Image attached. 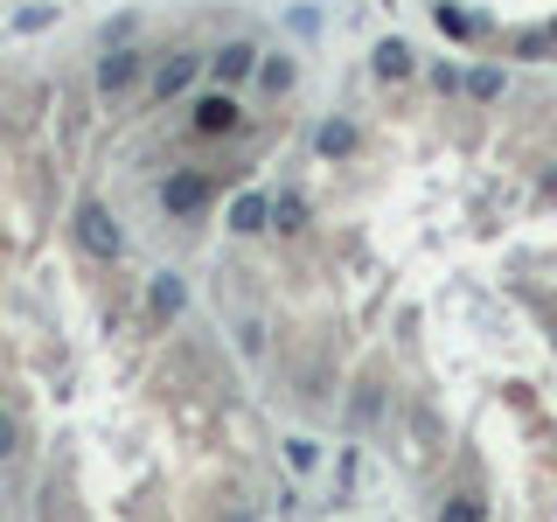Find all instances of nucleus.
Wrapping results in <instances>:
<instances>
[{"mask_svg":"<svg viewBox=\"0 0 557 522\" xmlns=\"http://www.w3.org/2000/svg\"><path fill=\"white\" fill-rule=\"evenodd\" d=\"M376 98L258 174L209 313L272 405L383 452L418 522H557V91L432 57Z\"/></svg>","mask_w":557,"mask_h":522,"instance_id":"obj_1","label":"nucleus"},{"mask_svg":"<svg viewBox=\"0 0 557 522\" xmlns=\"http://www.w3.org/2000/svg\"><path fill=\"white\" fill-rule=\"evenodd\" d=\"M0 487L22 522H272L258 383L174 258H139L91 84H0Z\"/></svg>","mask_w":557,"mask_h":522,"instance_id":"obj_2","label":"nucleus"},{"mask_svg":"<svg viewBox=\"0 0 557 522\" xmlns=\"http://www.w3.org/2000/svg\"><path fill=\"white\" fill-rule=\"evenodd\" d=\"M0 522H22V515H14V501H8V487H0Z\"/></svg>","mask_w":557,"mask_h":522,"instance_id":"obj_3","label":"nucleus"}]
</instances>
